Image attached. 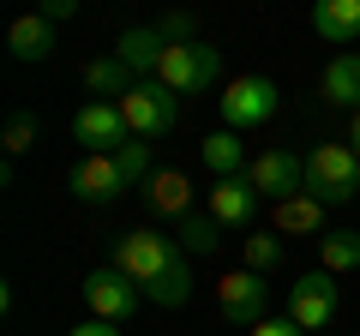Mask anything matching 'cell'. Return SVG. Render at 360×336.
<instances>
[{"mask_svg":"<svg viewBox=\"0 0 360 336\" xmlns=\"http://www.w3.org/2000/svg\"><path fill=\"white\" fill-rule=\"evenodd\" d=\"M120 115H127L132 138H168L180 127V91H168L162 78H139L120 96Z\"/></svg>","mask_w":360,"mask_h":336,"instance_id":"1","label":"cell"},{"mask_svg":"<svg viewBox=\"0 0 360 336\" xmlns=\"http://www.w3.org/2000/svg\"><path fill=\"white\" fill-rule=\"evenodd\" d=\"M156 78H162L168 91H180V96H198V91H210L222 78V54L210 49V42H168L162 49V60H156Z\"/></svg>","mask_w":360,"mask_h":336,"instance_id":"2","label":"cell"},{"mask_svg":"<svg viewBox=\"0 0 360 336\" xmlns=\"http://www.w3.org/2000/svg\"><path fill=\"white\" fill-rule=\"evenodd\" d=\"M307 193H319L324 205L360 198V150L354 144H319L307 156Z\"/></svg>","mask_w":360,"mask_h":336,"instance_id":"3","label":"cell"},{"mask_svg":"<svg viewBox=\"0 0 360 336\" xmlns=\"http://www.w3.org/2000/svg\"><path fill=\"white\" fill-rule=\"evenodd\" d=\"M180 259H186V252H180L168 234H156V228H127V234L115 240V271H127L139 288L156 283L162 271H174Z\"/></svg>","mask_w":360,"mask_h":336,"instance_id":"4","label":"cell"},{"mask_svg":"<svg viewBox=\"0 0 360 336\" xmlns=\"http://www.w3.org/2000/svg\"><path fill=\"white\" fill-rule=\"evenodd\" d=\"M222 103V120H229V132H252V127H264V120H276V84L270 78H258V72H246V78H229V91L217 96Z\"/></svg>","mask_w":360,"mask_h":336,"instance_id":"5","label":"cell"},{"mask_svg":"<svg viewBox=\"0 0 360 336\" xmlns=\"http://www.w3.org/2000/svg\"><path fill=\"white\" fill-rule=\"evenodd\" d=\"M217 306H222V318L229 324H264V312H270V276L264 271H229L217 283Z\"/></svg>","mask_w":360,"mask_h":336,"instance_id":"6","label":"cell"},{"mask_svg":"<svg viewBox=\"0 0 360 336\" xmlns=\"http://www.w3.org/2000/svg\"><path fill=\"white\" fill-rule=\"evenodd\" d=\"M139 300H144V288L132 283L127 271H115V264L84 276V306H90V318L120 324V318H132V312H139Z\"/></svg>","mask_w":360,"mask_h":336,"instance_id":"7","label":"cell"},{"mask_svg":"<svg viewBox=\"0 0 360 336\" xmlns=\"http://www.w3.org/2000/svg\"><path fill=\"white\" fill-rule=\"evenodd\" d=\"M246 181L258 186V198H288V193H307V162L300 156H288L283 144H270V150H252V162H246Z\"/></svg>","mask_w":360,"mask_h":336,"instance_id":"8","label":"cell"},{"mask_svg":"<svg viewBox=\"0 0 360 336\" xmlns=\"http://www.w3.org/2000/svg\"><path fill=\"white\" fill-rule=\"evenodd\" d=\"M288 318H295L307 336H319L324 324L336 318V276L330 271H307L295 288H288Z\"/></svg>","mask_w":360,"mask_h":336,"instance_id":"9","label":"cell"},{"mask_svg":"<svg viewBox=\"0 0 360 336\" xmlns=\"http://www.w3.org/2000/svg\"><path fill=\"white\" fill-rule=\"evenodd\" d=\"M66 186H72L84 205H115L120 193H132L127 174H120V162H115V156H103V150H84V156H78L72 174H66Z\"/></svg>","mask_w":360,"mask_h":336,"instance_id":"10","label":"cell"},{"mask_svg":"<svg viewBox=\"0 0 360 336\" xmlns=\"http://www.w3.org/2000/svg\"><path fill=\"white\" fill-rule=\"evenodd\" d=\"M72 138L84 144V150L115 156L120 144L132 138V127H127V115H120V103H84V108L72 115Z\"/></svg>","mask_w":360,"mask_h":336,"instance_id":"11","label":"cell"},{"mask_svg":"<svg viewBox=\"0 0 360 336\" xmlns=\"http://www.w3.org/2000/svg\"><path fill=\"white\" fill-rule=\"evenodd\" d=\"M270 228L283 240H307V234H324V198L319 193H288L270 205Z\"/></svg>","mask_w":360,"mask_h":336,"instance_id":"12","label":"cell"},{"mask_svg":"<svg viewBox=\"0 0 360 336\" xmlns=\"http://www.w3.org/2000/svg\"><path fill=\"white\" fill-rule=\"evenodd\" d=\"M6 49H13L18 66L49 60V54H54V18H42V13H18L13 30H6Z\"/></svg>","mask_w":360,"mask_h":336,"instance_id":"13","label":"cell"},{"mask_svg":"<svg viewBox=\"0 0 360 336\" xmlns=\"http://www.w3.org/2000/svg\"><path fill=\"white\" fill-rule=\"evenodd\" d=\"M162 49H168V37L156 25H127L115 37V54L132 66V78H156V60H162Z\"/></svg>","mask_w":360,"mask_h":336,"instance_id":"14","label":"cell"},{"mask_svg":"<svg viewBox=\"0 0 360 336\" xmlns=\"http://www.w3.org/2000/svg\"><path fill=\"white\" fill-rule=\"evenodd\" d=\"M78 78H84V91L96 96V103H120V96L139 84L132 66L120 60V54H96V60H84V66H78Z\"/></svg>","mask_w":360,"mask_h":336,"instance_id":"15","label":"cell"},{"mask_svg":"<svg viewBox=\"0 0 360 336\" xmlns=\"http://www.w3.org/2000/svg\"><path fill=\"white\" fill-rule=\"evenodd\" d=\"M252 210H258V186L246 181V174H229V181L210 186V217H217L222 228H240Z\"/></svg>","mask_w":360,"mask_h":336,"instance_id":"16","label":"cell"},{"mask_svg":"<svg viewBox=\"0 0 360 336\" xmlns=\"http://www.w3.org/2000/svg\"><path fill=\"white\" fill-rule=\"evenodd\" d=\"M312 30L336 49L360 42V0H312Z\"/></svg>","mask_w":360,"mask_h":336,"instance_id":"17","label":"cell"},{"mask_svg":"<svg viewBox=\"0 0 360 336\" xmlns=\"http://www.w3.org/2000/svg\"><path fill=\"white\" fill-rule=\"evenodd\" d=\"M319 91H324V103H330V108H348V115L360 108V54L354 49H342L330 66H324V84H319Z\"/></svg>","mask_w":360,"mask_h":336,"instance_id":"18","label":"cell"},{"mask_svg":"<svg viewBox=\"0 0 360 336\" xmlns=\"http://www.w3.org/2000/svg\"><path fill=\"white\" fill-rule=\"evenodd\" d=\"M144 198H150V210H156V217H193V181H186V174H180V168H156V174H150V193H144Z\"/></svg>","mask_w":360,"mask_h":336,"instance_id":"19","label":"cell"},{"mask_svg":"<svg viewBox=\"0 0 360 336\" xmlns=\"http://www.w3.org/2000/svg\"><path fill=\"white\" fill-rule=\"evenodd\" d=\"M198 156H205V168L217 174V181H229V174H246V162H252V150L240 144V132H210V138L198 144Z\"/></svg>","mask_w":360,"mask_h":336,"instance_id":"20","label":"cell"},{"mask_svg":"<svg viewBox=\"0 0 360 336\" xmlns=\"http://www.w3.org/2000/svg\"><path fill=\"white\" fill-rule=\"evenodd\" d=\"M174 240H180V252H186V259H217L222 240H229V228L205 210V217H180V234H174Z\"/></svg>","mask_w":360,"mask_h":336,"instance_id":"21","label":"cell"},{"mask_svg":"<svg viewBox=\"0 0 360 336\" xmlns=\"http://www.w3.org/2000/svg\"><path fill=\"white\" fill-rule=\"evenodd\" d=\"M319 259H324V271H330V276L360 271V228H330L319 240Z\"/></svg>","mask_w":360,"mask_h":336,"instance_id":"22","label":"cell"},{"mask_svg":"<svg viewBox=\"0 0 360 336\" xmlns=\"http://www.w3.org/2000/svg\"><path fill=\"white\" fill-rule=\"evenodd\" d=\"M144 300H150V306H186V300H193V271H186V259L174 264V271H162L156 276V283H144Z\"/></svg>","mask_w":360,"mask_h":336,"instance_id":"23","label":"cell"},{"mask_svg":"<svg viewBox=\"0 0 360 336\" xmlns=\"http://www.w3.org/2000/svg\"><path fill=\"white\" fill-rule=\"evenodd\" d=\"M115 162H120V174H127V186H150V174H156L150 144H144V138H127V144L115 150Z\"/></svg>","mask_w":360,"mask_h":336,"instance_id":"24","label":"cell"},{"mask_svg":"<svg viewBox=\"0 0 360 336\" xmlns=\"http://www.w3.org/2000/svg\"><path fill=\"white\" fill-rule=\"evenodd\" d=\"M240 252H246V271H276V264H283V234H276V228H264V234H252V240H246L240 246Z\"/></svg>","mask_w":360,"mask_h":336,"instance_id":"25","label":"cell"},{"mask_svg":"<svg viewBox=\"0 0 360 336\" xmlns=\"http://www.w3.org/2000/svg\"><path fill=\"white\" fill-rule=\"evenodd\" d=\"M37 115H13V120H6V132H0V144H6V156H25L30 150V144H37Z\"/></svg>","mask_w":360,"mask_h":336,"instance_id":"26","label":"cell"},{"mask_svg":"<svg viewBox=\"0 0 360 336\" xmlns=\"http://www.w3.org/2000/svg\"><path fill=\"white\" fill-rule=\"evenodd\" d=\"M156 30H162L168 42H193V13H180V6H168V13L156 18Z\"/></svg>","mask_w":360,"mask_h":336,"instance_id":"27","label":"cell"},{"mask_svg":"<svg viewBox=\"0 0 360 336\" xmlns=\"http://www.w3.org/2000/svg\"><path fill=\"white\" fill-rule=\"evenodd\" d=\"M252 336H307L295 318H264V324H252Z\"/></svg>","mask_w":360,"mask_h":336,"instance_id":"28","label":"cell"},{"mask_svg":"<svg viewBox=\"0 0 360 336\" xmlns=\"http://www.w3.org/2000/svg\"><path fill=\"white\" fill-rule=\"evenodd\" d=\"M66 336H120V324H108V318H84L78 330H66Z\"/></svg>","mask_w":360,"mask_h":336,"instance_id":"29","label":"cell"},{"mask_svg":"<svg viewBox=\"0 0 360 336\" xmlns=\"http://www.w3.org/2000/svg\"><path fill=\"white\" fill-rule=\"evenodd\" d=\"M37 13H42V18H72L78 0H37Z\"/></svg>","mask_w":360,"mask_h":336,"instance_id":"30","label":"cell"},{"mask_svg":"<svg viewBox=\"0 0 360 336\" xmlns=\"http://www.w3.org/2000/svg\"><path fill=\"white\" fill-rule=\"evenodd\" d=\"M348 144H354V150H360V108H354V115H348Z\"/></svg>","mask_w":360,"mask_h":336,"instance_id":"31","label":"cell"},{"mask_svg":"<svg viewBox=\"0 0 360 336\" xmlns=\"http://www.w3.org/2000/svg\"><path fill=\"white\" fill-rule=\"evenodd\" d=\"M319 336H324V330H319Z\"/></svg>","mask_w":360,"mask_h":336,"instance_id":"32","label":"cell"}]
</instances>
